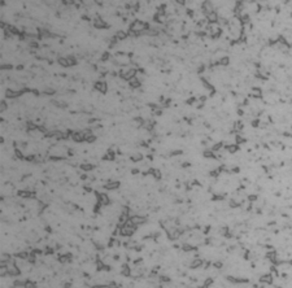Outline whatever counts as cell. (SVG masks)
I'll return each mask as SVG.
<instances>
[{"label": "cell", "mask_w": 292, "mask_h": 288, "mask_svg": "<svg viewBox=\"0 0 292 288\" xmlns=\"http://www.w3.org/2000/svg\"><path fill=\"white\" fill-rule=\"evenodd\" d=\"M131 29H132V31H141V30H146V29H147V24H143V22H140V21L134 22V24H132V26H131Z\"/></svg>", "instance_id": "6da1fadb"}, {"label": "cell", "mask_w": 292, "mask_h": 288, "mask_svg": "<svg viewBox=\"0 0 292 288\" xmlns=\"http://www.w3.org/2000/svg\"><path fill=\"white\" fill-rule=\"evenodd\" d=\"M95 87H96L99 91H102V92H105V90H106V85H105V83H103V82L96 83V85H95Z\"/></svg>", "instance_id": "7a4b0ae2"}, {"label": "cell", "mask_w": 292, "mask_h": 288, "mask_svg": "<svg viewBox=\"0 0 292 288\" xmlns=\"http://www.w3.org/2000/svg\"><path fill=\"white\" fill-rule=\"evenodd\" d=\"M116 36H117V39H126L127 38V34L123 33V31H117Z\"/></svg>", "instance_id": "3957f363"}, {"label": "cell", "mask_w": 292, "mask_h": 288, "mask_svg": "<svg viewBox=\"0 0 292 288\" xmlns=\"http://www.w3.org/2000/svg\"><path fill=\"white\" fill-rule=\"evenodd\" d=\"M209 20H210V21H214V20H216V14H209Z\"/></svg>", "instance_id": "277c9868"}]
</instances>
